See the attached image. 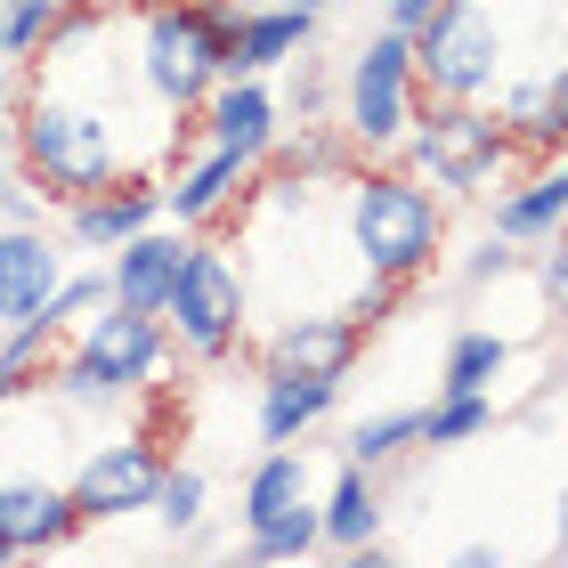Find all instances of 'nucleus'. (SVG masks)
<instances>
[{
	"label": "nucleus",
	"mask_w": 568,
	"mask_h": 568,
	"mask_svg": "<svg viewBox=\"0 0 568 568\" xmlns=\"http://www.w3.org/2000/svg\"><path fill=\"white\" fill-rule=\"evenodd\" d=\"M17 171L49 203H73V195L131 179L139 163L122 146V114L106 98L73 90L65 73H33V90H17Z\"/></svg>",
	"instance_id": "1"
},
{
	"label": "nucleus",
	"mask_w": 568,
	"mask_h": 568,
	"mask_svg": "<svg viewBox=\"0 0 568 568\" xmlns=\"http://www.w3.org/2000/svg\"><path fill=\"white\" fill-rule=\"evenodd\" d=\"M342 236H349L366 276L415 284L438 252H447V203L406 163H366V171L342 179Z\"/></svg>",
	"instance_id": "2"
},
{
	"label": "nucleus",
	"mask_w": 568,
	"mask_h": 568,
	"mask_svg": "<svg viewBox=\"0 0 568 568\" xmlns=\"http://www.w3.org/2000/svg\"><path fill=\"white\" fill-rule=\"evenodd\" d=\"M236 49V9L227 0H146L139 9V90L171 114H195Z\"/></svg>",
	"instance_id": "3"
},
{
	"label": "nucleus",
	"mask_w": 568,
	"mask_h": 568,
	"mask_svg": "<svg viewBox=\"0 0 568 568\" xmlns=\"http://www.w3.org/2000/svg\"><path fill=\"white\" fill-rule=\"evenodd\" d=\"M511 154H520V146L504 139V122L487 114V98H423L415 131L398 139V163L415 171L438 203L479 195L487 179H496V171L511 163Z\"/></svg>",
	"instance_id": "4"
},
{
	"label": "nucleus",
	"mask_w": 568,
	"mask_h": 568,
	"mask_svg": "<svg viewBox=\"0 0 568 568\" xmlns=\"http://www.w3.org/2000/svg\"><path fill=\"white\" fill-rule=\"evenodd\" d=\"M406 41H415L423 98H496V82L511 73V24L496 0H438Z\"/></svg>",
	"instance_id": "5"
},
{
	"label": "nucleus",
	"mask_w": 568,
	"mask_h": 568,
	"mask_svg": "<svg viewBox=\"0 0 568 568\" xmlns=\"http://www.w3.org/2000/svg\"><path fill=\"white\" fill-rule=\"evenodd\" d=\"M163 325H171V349L195 357V366L236 357V349H244V325H252V276L236 268V252L195 236L187 261H179V276H171Z\"/></svg>",
	"instance_id": "6"
},
{
	"label": "nucleus",
	"mask_w": 568,
	"mask_h": 568,
	"mask_svg": "<svg viewBox=\"0 0 568 568\" xmlns=\"http://www.w3.org/2000/svg\"><path fill=\"white\" fill-rule=\"evenodd\" d=\"M415 114H423L415 41H406L398 24H382V33L349 58V73H342V139L357 154H398V139L415 131Z\"/></svg>",
	"instance_id": "7"
},
{
	"label": "nucleus",
	"mask_w": 568,
	"mask_h": 568,
	"mask_svg": "<svg viewBox=\"0 0 568 568\" xmlns=\"http://www.w3.org/2000/svg\"><path fill=\"white\" fill-rule=\"evenodd\" d=\"M98 382H114V390H139L171 366V325L154 317V308H131V301H98L82 325H73V349Z\"/></svg>",
	"instance_id": "8"
},
{
	"label": "nucleus",
	"mask_w": 568,
	"mask_h": 568,
	"mask_svg": "<svg viewBox=\"0 0 568 568\" xmlns=\"http://www.w3.org/2000/svg\"><path fill=\"white\" fill-rule=\"evenodd\" d=\"M163 447H154L146 430H122V438H98L82 455V471H73V504H82V520H131V511L154 504V487H163Z\"/></svg>",
	"instance_id": "9"
},
{
	"label": "nucleus",
	"mask_w": 568,
	"mask_h": 568,
	"mask_svg": "<svg viewBox=\"0 0 568 568\" xmlns=\"http://www.w3.org/2000/svg\"><path fill=\"white\" fill-rule=\"evenodd\" d=\"M357 349H366V325L349 308H301V317H276L261 333V366H301V374H349Z\"/></svg>",
	"instance_id": "10"
},
{
	"label": "nucleus",
	"mask_w": 568,
	"mask_h": 568,
	"mask_svg": "<svg viewBox=\"0 0 568 568\" xmlns=\"http://www.w3.org/2000/svg\"><path fill=\"white\" fill-rule=\"evenodd\" d=\"M276 90L261 82V73H220L212 82V98L187 114L212 146H227V154H244V163H261V154L276 146Z\"/></svg>",
	"instance_id": "11"
},
{
	"label": "nucleus",
	"mask_w": 568,
	"mask_h": 568,
	"mask_svg": "<svg viewBox=\"0 0 568 568\" xmlns=\"http://www.w3.org/2000/svg\"><path fill=\"white\" fill-rule=\"evenodd\" d=\"M504 122V139L520 154H568V65H536L520 73V82H496V106H487Z\"/></svg>",
	"instance_id": "12"
},
{
	"label": "nucleus",
	"mask_w": 568,
	"mask_h": 568,
	"mask_svg": "<svg viewBox=\"0 0 568 568\" xmlns=\"http://www.w3.org/2000/svg\"><path fill=\"white\" fill-rule=\"evenodd\" d=\"M244 179H252V163H244V154H227V146H212V139H203L195 154L179 146V154H171L163 212H171L179 227H212V220H227V212H236Z\"/></svg>",
	"instance_id": "13"
},
{
	"label": "nucleus",
	"mask_w": 568,
	"mask_h": 568,
	"mask_svg": "<svg viewBox=\"0 0 568 568\" xmlns=\"http://www.w3.org/2000/svg\"><path fill=\"white\" fill-rule=\"evenodd\" d=\"M154 220H163V179H146V171L65 203V236L82 252H114L122 236H139V227H154Z\"/></svg>",
	"instance_id": "14"
},
{
	"label": "nucleus",
	"mask_w": 568,
	"mask_h": 568,
	"mask_svg": "<svg viewBox=\"0 0 568 568\" xmlns=\"http://www.w3.org/2000/svg\"><path fill=\"white\" fill-rule=\"evenodd\" d=\"M187 244H195V236H171V227H139V236H122V244L106 252V293L163 317L171 276H179V261H187Z\"/></svg>",
	"instance_id": "15"
},
{
	"label": "nucleus",
	"mask_w": 568,
	"mask_h": 568,
	"mask_svg": "<svg viewBox=\"0 0 568 568\" xmlns=\"http://www.w3.org/2000/svg\"><path fill=\"white\" fill-rule=\"evenodd\" d=\"M82 528V504L58 479H0V536L17 552H58L65 536Z\"/></svg>",
	"instance_id": "16"
},
{
	"label": "nucleus",
	"mask_w": 568,
	"mask_h": 568,
	"mask_svg": "<svg viewBox=\"0 0 568 568\" xmlns=\"http://www.w3.org/2000/svg\"><path fill=\"white\" fill-rule=\"evenodd\" d=\"M382 496H374V471L366 463H342L317 504V552H342V560H374L382 545Z\"/></svg>",
	"instance_id": "17"
},
{
	"label": "nucleus",
	"mask_w": 568,
	"mask_h": 568,
	"mask_svg": "<svg viewBox=\"0 0 568 568\" xmlns=\"http://www.w3.org/2000/svg\"><path fill=\"white\" fill-rule=\"evenodd\" d=\"M58 276H65V252L49 244V227H0V325L41 317Z\"/></svg>",
	"instance_id": "18"
},
{
	"label": "nucleus",
	"mask_w": 568,
	"mask_h": 568,
	"mask_svg": "<svg viewBox=\"0 0 568 568\" xmlns=\"http://www.w3.org/2000/svg\"><path fill=\"white\" fill-rule=\"evenodd\" d=\"M342 398V374H301V366H261V438L293 447L301 430H317Z\"/></svg>",
	"instance_id": "19"
},
{
	"label": "nucleus",
	"mask_w": 568,
	"mask_h": 568,
	"mask_svg": "<svg viewBox=\"0 0 568 568\" xmlns=\"http://www.w3.org/2000/svg\"><path fill=\"white\" fill-rule=\"evenodd\" d=\"M308 41H317V17L293 9V0L236 9V49H227V73H276V65H293Z\"/></svg>",
	"instance_id": "20"
},
{
	"label": "nucleus",
	"mask_w": 568,
	"mask_h": 568,
	"mask_svg": "<svg viewBox=\"0 0 568 568\" xmlns=\"http://www.w3.org/2000/svg\"><path fill=\"white\" fill-rule=\"evenodd\" d=\"M552 227H568V163H545V171H528L520 187L496 195V236H511V244H545Z\"/></svg>",
	"instance_id": "21"
},
{
	"label": "nucleus",
	"mask_w": 568,
	"mask_h": 568,
	"mask_svg": "<svg viewBox=\"0 0 568 568\" xmlns=\"http://www.w3.org/2000/svg\"><path fill=\"white\" fill-rule=\"evenodd\" d=\"M301 496H308V455H301V447H268V455L244 471V511H236L244 536H252V528H268L276 511H293Z\"/></svg>",
	"instance_id": "22"
},
{
	"label": "nucleus",
	"mask_w": 568,
	"mask_h": 568,
	"mask_svg": "<svg viewBox=\"0 0 568 568\" xmlns=\"http://www.w3.org/2000/svg\"><path fill=\"white\" fill-rule=\"evenodd\" d=\"M261 163L284 171V179H308V187H317V179H349V171H357V146L342 139V122H333V131H317V122H308L301 139H276Z\"/></svg>",
	"instance_id": "23"
},
{
	"label": "nucleus",
	"mask_w": 568,
	"mask_h": 568,
	"mask_svg": "<svg viewBox=\"0 0 568 568\" xmlns=\"http://www.w3.org/2000/svg\"><path fill=\"white\" fill-rule=\"evenodd\" d=\"M504 366H511V333H496V325H463L455 342H447L438 390H496Z\"/></svg>",
	"instance_id": "24"
},
{
	"label": "nucleus",
	"mask_w": 568,
	"mask_h": 568,
	"mask_svg": "<svg viewBox=\"0 0 568 568\" xmlns=\"http://www.w3.org/2000/svg\"><path fill=\"white\" fill-rule=\"evenodd\" d=\"M406 447H423V406H390V415H366L349 423V463H366V471H382V463H398Z\"/></svg>",
	"instance_id": "25"
},
{
	"label": "nucleus",
	"mask_w": 568,
	"mask_h": 568,
	"mask_svg": "<svg viewBox=\"0 0 568 568\" xmlns=\"http://www.w3.org/2000/svg\"><path fill=\"white\" fill-rule=\"evenodd\" d=\"M496 423V390H438V406H423V447H463Z\"/></svg>",
	"instance_id": "26"
},
{
	"label": "nucleus",
	"mask_w": 568,
	"mask_h": 568,
	"mask_svg": "<svg viewBox=\"0 0 568 568\" xmlns=\"http://www.w3.org/2000/svg\"><path fill=\"white\" fill-rule=\"evenodd\" d=\"M308 552H317V496H301L293 511L244 536V560H308Z\"/></svg>",
	"instance_id": "27"
},
{
	"label": "nucleus",
	"mask_w": 568,
	"mask_h": 568,
	"mask_svg": "<svg viewBox=\"0 0 568 568\" xmlns=\"http://www.w3.org/2000/svg\"><path fill=\"white\" fill-rule=\"evenodd\" d=\"M58 17H65V0H0V58H33V49L58 33Z\"/></svg>",
	"instance_id": "28"
},
{
	"label": "nucleus",
	"mask_w": 568,
	"mask_h": 568,
	"mask_svg": "<svg viewBox=\"0 0 568 568\" xmlns=\"http://www.w3.org/2000/svg\"><path fill=\"white\" fill-rule=\"evenodd\" d=\"M203 504H212V487H203V471H179V463H171L146 511H154V520H163L171 536H195V528H203Z\"/></svg>",
	"instance_id": "29"
},
{
	"label": "nucleus",
	"mask_w": 568,
	"mask_h": 568,
	"mask_svg": "<svg viewBox=\"0 0 568 568\" xmlns=\"http://www.w3.org/2000/svg\"><path fill=\"white\" fill-rule=\"evenodd\" d=\"M98 301H114V293H106V268H65V276H58V293L41 301V325L73 333V325H82Z\"/></svg>",
	"instance_id": "30"
},
{
	"label": "nucleus",
	"mask_w": 568,
	"mask_h": 568,
	"mask_svg": "<svg viewBox=\"0 0 568 568\" xmlns=\"http://www.w3.org/2000/svg\"><path fill=\"white\" fill-rule=\"evenodd\" d=\"M528 276H536V301H545V317H552V325H568V227H552V236L536 244Z\"/></svg>",
	"instance_id": "31"
},
{
	"label": "nucleus",
	"mask_w": 568,
	"mask_h": 568,
	"mask_svg": "<svg viewBox=\"0 0 568 568\" xmlns=\"http://www.w3.org/2000/svg\"><path fill=\"white\" fill-rule=\"evenodd\" d=\"M528 268V252L511 244V236H487L479 252H471V268H463V284H504V276H520Z\"/></svg>",
	"instance_id": "32"
},
{
	"label": "nucleus",
	"mask_w": 568,
	"mask_h": 568,
	"mask_svg": "<svg viewBox=\"0 0 568 568\" xmlns=\"http://www.w3.org/2000/svg\"><path fill=\"white\" fill-rule=\"evenodd\" d=\"M325 106H333V82H325V65L301 49V58H293V114H301V122H317Z\"/></svg>",
	"instance_id": "33"
},
{
	"label": "nucleus",
	"mask_w": 568,
	"mask_h": 568,
	"mask_svg": "<svg viewBox=\"0 0 568 568\" xmlns=\"http://www.w3.org/2000/svg\"><path fill=\"white\" fill-rule=\"evenodd\" d=\"M17 179V82H9V65H0V187Z\"/></svg>",
	"instance_id": "34"
},
{
	"label": "nucleus",
	"mask_w": 568,
	"mask_h": 568,
	"mask_svg": "<svg viewBox=\"0 0 568 568\" xmlns=\"http://www.w3.org/2000/svg\"><path fill=\"white\" fill-rule=\"evenodd\" d=\"M430 9H438V0H390V24H398V33H415Z\"/></svg>",
	"instance_id": "35"
},
{
	"label": "nucleus",
	"mask_w": 568,
	"mask_h": 568,
	"mask_svg": "<svg viewBox=\"0 0 568 568\" xmlns=\"http://www.w3.org/2000/svg\"><path fill=\"white\" fill-rule=\"evenodd\" d=\"M552 552H568V487L552 496Z\"/></svg>",
	"instance_id": "36"
},
{
	"label": "nucleus",
	"mask_w": 568,
	"mask_h": 568,
	"mask_svg": "<svg viewBox=\"0 0 568 568\" xmlns=\"http://www.w3.org/2000/svg\"><path fill=\"white\" fill-rule=\"evenodd\" d=\"M293 9H308V17H325V9H333V0H293Z\"/></svg>",
	"instance_id": "37"
},
{
	"label": "nucleus",
	"mask_w": 568,
	"mask_h": 568,
	"mask_svg": "<svg viewBox=\"0 0 568 568\" xmlns=\"http://www.w3.org/2000/svg\"><path fill=\"white\" fill-rule=\"evenodd\" d=\"M0 560H17V545H9V536H0Z\"/></svg>",
	"instance_id": "38"
},
{
	"label": "nucleus",
	"mask_w": 568,
	"mask_h": 568,
	"mask_svg": "<svg viewBox=\"0 0 568 568\" xmlns=\"http://www.w3.org/2000/svg\"><path fill=\"white\" fill-rule=\"evenodd\" d=\"M227 9H261V0H227Z\"/></svg>",
	"instance_id": "39"
},
{
	"label": "nucleus",
	"mask_w": 568,
	"mask_h": 568,
	"mask_svg": "<svg viewBox=\"0 0 568 568\" xmlns=\"http://www.w3.org/2000/svg\"><path fill=\"white\" fill-rule=\"evenodd\" d=\"M0 65H9V58H0Z\"/></svg>",
	"instance_id": "40"
}]
</instances>
